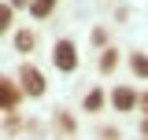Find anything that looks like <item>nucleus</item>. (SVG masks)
<instances>
[{
  "label": "nucleus",
  "instance_id": "obj_4",
  "mask_svg": "<svg viewBox=\"0 0 148 140\" xmlns=\"http://www.w3.org/2000/svg\"><path fill=\"white\" fill-rule=\"evenodd\" d=\"M18 96H22V88H15L8 77H0V107H4V111H11V107L18 103Z\"/></svg>",
  "mask_w": 148,
  "mask_h": 140
},
{
  "label": "nucleus",
  "instance_id": "obj_11",
  "mask_svg": "<svg viewBox=\"0 0 148 140\" xmlns=\"http://www.w3.org/2000/svg\"><path fill=\"white\" fill-rule=\"evenodd\" d=\"M11 18H15V7L11 4H0V33L11 30Z\"/></svg>",
  "mask_w": 148,
  "mask_h": 140
},
{
  "label": "nucleus",
  "instance_id": "obj_14",
  "mask_svg": "<svg viewBox=\"0 0 148 140\" xmlns=\"http://www.w3.org/2000/svg\"><path fill=\"white\" fill-rule=\"evenodd\" d=\"M141 137H148V114L141 118Z\"/></svg>",
  "mask_w": 148,
  "mask_h": 140
},
{
  "label": "nucleus",
  "instance_id": "obj_7",
  "mask_svg": "<svg viewBox=\"0 0 148 140\" xmlns=\"http://www.w3.org/2000/svg\"><path fill=\"white\" fill-rule=\"evenodd\" d=\"M130 70L141 77V81H148V55H141V52H133L130 55Z\"/></svg>",
  "mask_w": 148,
  "mask_h": 140
},
{
  "label": "nucleus",
  "instance_id": "obj_12",
  "mask_svg": "<svg viewBox=\"0 0 148 140\" xmlns=\"http://www.w3.org/2000/svg\"><path fill=\"white\" fill-rule=\"evenodd\" d=\"M92 44H100V48H104V44H108V30H100V26H96V30H92Z\"/></svg>",
  "mask_w": 148,
  "mask_h": 140
},
{
  "label": "nucleus",
  "instance_id": "obj_13",
  "mask_svg": "<svg viewBox=\"0 0 148 140\" xmlns=\"http://www.w3.org/2000/svg\"><path fill=\"white\" fill-rule=\"evenodd\" d=\"M137 107H141V111L148 114V92H141V96H137Z\"/></svg>",
  "mask_w": 148,
  "mask_h": 140
},
{
  "label": "nucleus",
  "instance_id": "obj_10",
  "mask_svg": "<svg viewBox=\"0 0 148 140\" xmlns=\"http://www.w3.org/2000/svg\"><path fill=\"white\" fill-rule=\"evenodd\" d=\"M100 107H104V92H100V88H89V92H85V111L96 114Z\"/></svg>",
  "mask_w": 148,
  "mask_h": 140
},
{
  "label": "nucleus",
  "instance_id": "obj_8",
  "mask_svg": "<svg viewBox=\"0 0 148 140\" xmlns=\"http://www.w3.org/2000/svg\"><path fill=\"white\" fill-rule=\"evenodd\" d=\"M56 129H63V133H78V125H74V114L71 111H56Z\"/></svg>",
  "mask_w": 148,
  "mask_h": 140
},
{
  "label": "nucleus",
  "instance_id": "obj_6",
  "mask_svg": "<svg viewBox=\"0 0 148 140\" xmlns=\"http://www.w3.org/2000/svg\"><path fill=\"white\" fill-rule=\"evenodd\" d=\"M26 7H30V15H34V18H48V15H52V7H56V0H30Z\"/></svg>",
  "mask_w": 148,
  "mask_h": 140
},
{
  "label": "nucleus",
  "instance_id": "obj_1",
  "mask_svg": "<svg viewBox=\"0 0 148 140\" xmlns=\"http://www.w3.org/2000/svg\"><path fill=\"white\" fill-rule=\"evenodd\" d=\"M52 63L63 74H71V70H78V48H74V41H56V48H52Z\"/></svg>",
  "mask_w": 148,
  "mask_h": 140
},
{
  "label": "nucleus",
  "instance_id": "obj_9",
  "mask_svg": "<svg viewBox=\"0 0 148 140\" xmlns=\"http://www.w3.org/2000/svg\"><path fill=\"white\" fill-rule=\"evenodd\" d=\"M115 67H119V52L104 44V52H100V70H104V74H111Z\"/></svg>",
  "mask_w": 148,
  "mask_h": 140
},
{
  "label": "nucleus",
  "instance_id": "obj_2",
  "mask_svg": "<svg viewBox=\"0 0 148 140\" xmlns=\"http://www.w3.org/2000/svg\"><path fill=\"white\" fill-rule=\"evenodd\" d=\"M18 85H22V92L26 96H45V74L37 67H30V63H22V70H18Z\"/></svg>",
  "mask_w": 148,
  "mask_h": 140
},
{
  "label": "nucleus",
  "instance_id": "obj_3",
  "mask_svg": "<svg viewBox=\"0 0 148 140\" xmlns=\"http://www.w3.org/2000/svg\"><path fill=\"white\" fill-rule=\"evenodd\" d=\"M111 107H115V111H133V107H137V92L130 85L111 88Z\"/></svg>",
  "mask_w": 148,
  "mask_h": 140
},
{
  "label": "nucleus",
  "instance_id": "obj_5",
  "mask_svg": "<svg viewBox=\"0 0 148 140\" xmlns=\"http://www.w3.org/2000/svg\"><path fill=\"white\" fill-rule=\"evenodd\" d=\"M15 48H18V52H34V48H37V33H34V30H18V33H15Z\"/></svg>",
  "mask_w": 148,
  "mask_h": 140
}]
</instances>
